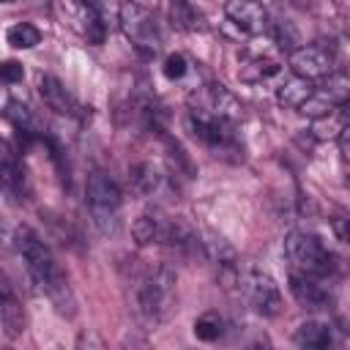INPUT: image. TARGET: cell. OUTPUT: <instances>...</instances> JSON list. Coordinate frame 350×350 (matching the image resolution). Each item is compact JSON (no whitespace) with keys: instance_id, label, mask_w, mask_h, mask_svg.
Returning a JSON list of instances; mask_svg holds the SVG:
<instances>
[{"instance_id":"obj_1","label":"cell","mask_w":350,"mask_h":350,"mask_svg":"<svg viewBox=\"0 0 350 350\" xmlns=\"http://www.w3.org/2000/svg\"><path fill=\"white\" fill-rule=\"evenodd\" d=\"M16 252L22 254L30 279L52 301V306L63 317H74L77 314V298H74L71 284H68L66 273L60 271L57 260L52 257V252L41 241V235H36L30 227H19L16 230Z\"/></svg>"},{"instance_id":"obj_2","label":"cell","mask_w":350,"mask_h":350,"mask_svg":"<svg viewBox=\"0 0 350 350\" xmlns=\"http://www.w3.org/2000/svg\"><path fill=\"white\" fill-rule=\"evenodd\" d=\"M175 271L170 265L148 268L134 284V312L142 323L156 325L172 312L175 301Z\"/></svg>"},{"instance_id":"obj_3","label":"cell","mask_w":350,"mask_h":350,"mask_svg":"<svg viewBox=\"0 0 350 350\" xmlns=\"http://www.w3.org/2000/svg\"><path fill=\"white\" fill-rule=\"evenodd\" d=\"M284 254L295 271H304V273H312L320 279L334 271V254L325 249V243L317 235L290 232L284 238Z\"/></svg>"},{"instance_id":"obj_4","label":"cell","mask_w":350,"mask_h":350,"mask_svg":"<svg viewBox=\"0 0 350 350\" xmlns=\"http://www.w3.org/2000/svg\"><path fill=\"white\" fill-rule=\"evenodd\" d=\"M126 38L142 52V55H156L161 46V33H159V22L156 16L139 5V3H120V25H118Z\"/></svg>"},{"instance_id":"obj_5","label":"cell","mask_w":350,"mask_h":350,"mask_svg":"<svg viewBox=\"0 0 350 350\" xmlns=\"http://www.w3.org/2000/svg\"><path fill=\"white\" fill-rule=\"evenodd\" d=\"M85 197H88L93 221H96L104 232L112 230V224H115V213H118L120 200H123L120 186H118L109 175H104V172H93V175L88 178V183H85Z\"/></svg>"},{"instance_id":"obj_6","label":"cell","mask_w":350,"mask_h":350,"mask_svg":"<svg viewBox=\"0 0 350 350\" xmlns=\"http://www.w3.org/2000/svg\"><path fill=\"white\" fill-rule=\"evenodd\" d=\"M241 290L246 293V301L252 304V309L262 317H276L282 312V293L276 287V282L262 273V271H246L241 279Z\"/></svg>"},{"instance_id":"obj_7","label":"cell","mask_w":350,"mask_h":350,"mask_svg":"<svg viewBox=\"0 0 350 350\" xmlns=\"http://www.w3.org/2000/svg\"><path fill=\"white\" fill-rule=\"evenodd\" d=\"M290 68L295 77L304 79H323L325 74L334 71V49L325 44H306V46H295L290 52Z\"/></svg>"},{"instance_id":"obj_8","label":"cell","mask_w":350,"mask_h":350,"mask_svg":"<svg viewBox=\"0 0 350 350\" xmlns=\"http://www.w3.org/2000/svg\"><path fill=\"white\" fill-rule=\"evenodd\" d=\"M191 109L208 112V115L230 120V123L241 120V101L224 85H205L197 93H191Z\"/></svg>"},{"instance_id":"obj_9","label":"cell","mask_w":350,"mask_h":350,"mask_svg":"<svg viewBox=\"0 0 350 350\" xmlns=\"http://www.w3.org/2000/svg\"><path fill=\"white\" fill-rule=\"evenodd\" d=\"M290 293L304 309H328V304H331V293L320 282V276H312V273H304L295 268L290 273Z\"/></svg>"},{"instance_id":"obj_10","label":"cell","mask_w":350,"mask_h":350,"mask_svg":"<svg viewBox=\"0 0 350 350\" xmlns=\"http://www.w3.org/2000/svg\"><path fill=\"white\" fill-rule=\"evenodd\" d=\"M224 14L246 36H260L268 27V14L257 0H227Z\"/></svg>"},{"instance_id":"obj_11","label":"cell","mask_w":350,"mask_h":350,"mask_svg":"<svg viewBox=\"0 0 350 350\" xmlns=\"http://www.w3.org/2000/svg\"><path fill=\"white\" fill-rule=\"evenodd\" d=\"M0 325H3V334L8 339H19L25 334V325H27L25 306L5 279H0Z\"/></svg>"},{"instance_id":"obj_12","label":"cell","mask_w":350,"mask_h":350,"mask_svg":"<svg viewBox=\"0 0 350 350\" xmlns=\"http://www.w3.org/2000/svg\"><path fill=\"white\" fill-rule=\"evenodd\" d=\"M38 96L57 115H77V101L71 98V93L66 90V85L57 77H49V74L41 77L38 79Z\"/></svg>"},{"instance_id":"obj_13","label":"cell","mask_w":350,"mask_h":350,"mask_svg":"<svg viewBox=\"0 0 350 350\" xmlns=\"http://www.w3.org/2000/svg\"><path fill=\"white\" fill-rule=\"evenodd\" d=\"M167 221L164 216L159 213H142L134 224H131V235L139 246H148V243H164L167 238Z\"/></svg>"},{"instance_id":"obj_14","label":"cell","mask_w":350,"mask_h":350,"mask_svg":"<svg viewBox=\"0 0 350 350\" xmlns=\"http://www.w3.org/2000/svg\"><path fill=\"white\" fill-rule=\"evenodd\" d=\"M293 339H295L298 347H306V350H323V347L331 345L334 336H331V325H328V323H323V320H304V323L295 328Z\"/></svg>"},{"instance_id":"obj_15","label":"cell","mask_w":350,"mask_h":350,"mask_svg":"<svg viewBox=\"0 0 350 350\" xmlns=\"http://www.w3.org/2000/svg\"><path fill=\"white\" fill-rule=\"evenodd\" d=\"M200 252H202L211 262H216L219 268H221V265H235V249H232L230 241L221 238L219 232H202V235H200Z\"/></svg>"},{"instance_id":"obj_16","label":"cell","mask_w":350,"mask_h":350,"mask_svg":"<svg viewBox=\"0 0 350 350\" xmlns=\"http://www.w3.org/2000/svg\"><path fill=\"white\" fill-rule=\"evenodd\" d=\"M159 183H161V175H159V170H156L153 164H148V161H139V164H134V167L129 170V189H131L137 197L153 194V191L159 189Z\"/></svg>"},{"instance_id":"obj_17","label":"cell","mask_w":350,"mask_h":350,"mask_svg":"<svg viewBox=\"0 0 350 350\" xmlns=\"http://www.w3.org/2000/svg\"><path fill=\"white\" fill-rule=\"evenodd\" d=\"M317 96L325 98L331 107H345L347 98H350V79H347V74H342V71L325 74V77H323V85H320V90H317Z\"/></svg>"},{"instance_id":"obj_18","label":"cell","mask_w":350,"mask_h":350,"mask_svg":"<svg viewBox=\"0 0 350 350\" xmlns=\"http://www.w3.org/2000/svg\"><path fill=\"white\" fill-rule=\"evenodd\" d=\"M309 96H312L309 79L295 77V74H293L290 79H284V85H279V90H276V101H279L282 107H290V109H298Z\"/></svg>"},{"instance_id":"obj_19","label":"cell","mask_w":350,"mask_h":350,"mask_svg":"<svg viewBox=\"0 0 350 350\" xmlns=\"http://www.w3.org/2000/svg\"><path fill=\"white\" fill-rule=\"evenodd\" d=\"M347 126V112L345 107H334L331 112L312 118V137L314 139H336V134Z\"/></svg>"},{"instance_id":"obj_20","label":"cell","mask_w":350,"mask_h":350,"mask_svg":"<svg viewBox=\"0 0 350 350\" xmlns=\"http://www.w3.org/2000/svg\"><path fill=\"white\" fill-rule=\"evenodd\" d=\"M5 118L14 123V129L19 131L22 139L30 142V139L38 134V123H36L30 107H25L22 101H8V104H5Z\"/></svg>"},{"instance_id":"obj_21","label":"cell","mask_w":350,"mask_h":350,"mask_svg":"<svg viewBox=\"0 0 350 350\" xmlns=\"http://www.w3.org/2000/svg\"><path fill=\"white\" fill-rule=\"evenodd\" d=\"M79 3L98 19V25L107 33L120 25V0H79Z\"/></svg>"},{"instance_id":"obj_22","label":"cell","mask_w":350,"mask_h":350,"mask_svg":"<svg viewBox=\"0 0 350 350\" xmlns=\"http://www.w3.org/2000/svg\"><path fill=\"white\" fill-rule=\"evenodd\" d=\"M8 44L16 49H33L36 44H41V30L30 22H19L8 27Z\"/></svg>"},{"instance_id":"obj_23","label":"cell","mask_w":350,"mask_h":350,"mask_svg":"<svg viewBox=\"0 0 350 350\" xmlns=\"http://www.w3.org/2000/svg\"><path fill=\"white\" fill-rule=\"evenodd\" d=\"M224 331V320L216 314V312H205L194 320V336L200 342H216Z\"/></svg>"},{"instance_id":"obj_24","label":"cell","mask_w":350,"mask_h":350,"mask_svg":"<svg viewBox=\"0 0 350 350\" xmlns=\"http://www.w3.org/2000/svg\"><path fill=\"white\" fill-rule=\"evenodd\" d=\"M279 71V63L276 60H268V57H257V60H249L241 66V79L243 82H262L268 77H273Z\"/></svg>"},{"instance_id":"obj_25","label":"cell","mask_w":350,"mask_h":350,"mask_svg":"<svg viewBox=\"0 0 350 350\" xmlns=\"http://www.w3.org/2000/svg\"><path fill=\"white\" fill-rule=\"evenodd\" d=\"M0 186L8 194H25V172H22L19 161L0 164Z\"/></svg>"},{"instance_id":"obj_26","label":"cell","mask_w":350,"mask_h":350,"mask_svg":"<svg viewBox=\"0 0 350 350\" xmlns=\"http://www.w3.org/2000/svg\"><path fill=\"white\" fill-rule=\"evenodd\" d=\"M170 19L180 30H194L197 27V14L186 0H170Z\"/></svg>"},{"instance_id":"obj_27","label":"cell","mask_w":350,"mask_h":350,"mask_svg":"<svg viewBox=\"0 0 350 350\" xmlns=\"http://www.w3.org/2000/svg\"><path fill=\"white\" fill-rule=\"evenodd\" d=\"M161 71H164V77H167V79H183V74L189 71V66H186V57H183L180 52H175V55H167V60H164Z\"/></svg>"},{"instance_id":"obj_28","label":"cell","mask_w":350,"mask_h":350,"mask_svg":"<svg viewBox=\"0 0 350 350\" xmlns=\"http://www.w3.org/2000/svg\"><path fill=\"white\" fill-rule=\"evenodd\" d=\"M22 77H25L22 63H16V60H5V63H0V79H3V82L14 85V82H22Z\"/></svg>"},{"instance_id":"obj_29","label":"cell","mask_w":350,"mask_h":350,"mask_svg":"<svg viewBox=\"0 0 350 350\" xmlns=\"http://www.w3.org/2000/svg\"><path fill=\"white\" fill-rule=\"evenodd\" d=\"M336 142H339V153H342V159L347 161V156H350V126H345V129L336 134Z\"/></svg>"},{"instance_id":"obj_30","label":"cell","mask_w":350,"mask_h":350,"mask_svg":"<svg viewBox=\"0 0 350 350\" xmlns=\"http://www.w3.org/2000/svg\"><path fill=\"white\" fill-rule=\"evenodd\" d=\"M8 161H16V153L11 150V145L5 139H0V164H8Z\"/></svg>"},{"instance_id":"obj_31","label":"cell","mask_w":350,"mask_h":350,"mask_svg":"<svg viewBox=\"0 0 350 350\" xmlns=\"http://www.w3.org/2000/svg\"><path fill=\"white\" fill-rule=\"evenodd\" d=\"M336 235L339 241H345V219H336Z\"/></svg>"},{"instance_id":"obj_32","label":"cell","mask_w":350,"mask_h":350,"mask_svg":"<svg viewBox=\"0 0 350 350\" xmlns=\"http://www.w3.org/2000/svg\"><path fill=\"white\" fill-rule=\"evenodd\" d=\"M0 3H11V0H0Z\"/></svg>"}]
</instances>
